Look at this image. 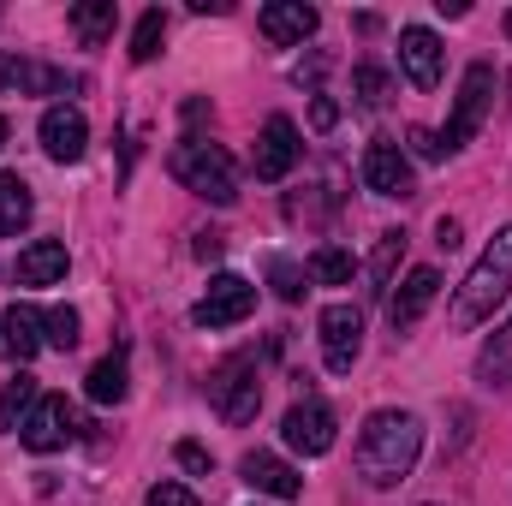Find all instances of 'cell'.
Segmentation results:
<instances>
[{
	"label": "cell",
	"instance_id": "1",
	"mask_svg": "<svg viewBox=\"0 0 512 506\" xmlns=\"http://www.w3.org/2000/svg\"><path fill=\"white\" fill-rule=\"evenodd\" d=\"M423 453V423L411 411H370L358 435V477L370 489H399Z\"/></svg>",
	"mask_w": 512,
	"mask_h": 506
},
{
	"label": "cell",
	"instance_id": "2",
	"mask_svg": "<svg viewBox=\"0 0 512 506\" xmlns=\"http://www.w3.org/2000/svg\"><path fill=\"white\" fill-rule=\"evenodd\" d=\"M507 298H512V227H501V233L489 239V251L471 262V274L453 286L447 328H453V334H471V328L489 322Z\"/></svg>",
	"mask_w": 512,
	"mask_h": 506
},
{
	"label": "cell",
	"instance_id": "3",
	"mask_svg": "<svg viewBox=\"0 0 512 506\" xmlns=\"http://www.w3.org/2000/svg\"><path fill=\"white\" fill-rule=\"evenodd\" d=\"M173 179L185 185V191H197V197H209V203H239V167H233V155L221 149V143H203V137H185L179 149H173Z\"/></svg>",
	"mask_w": 512,
	"mask_h": 506
},
{
	"label": "cell",
	"instance_id": "4",
	"mask_svg": "<svg viewBox=\"0 0 512 506\" xmlns=\"http://www.w3.org/2000/svg\"><path fill=\"white\" fill-rule=\"evenodd\" d=\"M495 66L489 60H477V66H465V84H459V102H453V120H447V131H441V149L453 155V149H465L471 137H477V126L489 120V108H495Z\"/></svg>",
	"mask_w": 512,
	"mask_h": 506
},
{
	"label": "cell",
	"instance_id": "5",
	"mask_svg": "<svg viewBox=\"0 0 512 506\" xmlns=\"http://www.w3.org/2000/svg\"><path fill=\"white\" fill-rule=\"evenodd\" d=\"M209 399H215V411L227 417V423H251L256 405H262V381H256V358H227L215 376H209Z\"/></svg>",
	"mask_w": 512,
	"mask_h": 506
},
{
	"label": "cell",
	"instance_id": "6",
	"mask_svg": "<svg viewBox=\"0 0 512 506\" xmlns=\"http://www.w3.org/2000/svg\"><path fill=\"white\" fill-rule=\"evenodd\" d=\"M251 310H256V286L251 280H245V274H215L191 316H197V328H239Z\"/></svg>",
	"mask_w": 512,
	"mask_h": 506
},
{
	"label": "cell",
	"instance_id": "7",
	"mask_svg": "<svg viewBox=\"0 0 512 506\" xmlns=\"http://www.w3.org/2000/svg\"><path fill=\"white\" fill-rule=\"evenodd\" d=\"M364 352V310L358 304H328L322 310V364L334 376H346Z\"/></svg>",
	"mask_w": 512,
	"mask_h": 506
},
{
	"label": "cell",
	"instance_id": "8",
	"mask_svg": "<svg viewBox=\"0 0 512 506\" xmlns=\"http://www.w3.org/2000/svg\"><path fill=\"white\" fill-rule=\"evenodd\" d=\"M280 435H286V447H292V453L322 459V453L334 447V405H328V399H298V405L286 411Z\"/></svg>",
	"mask_w": 512,
	"mask_h": 506
},
{
	"label": "cell",
	"instance_id": "9",
	"mask_svg": "<svg viewBox=\"0 0 512 506\" xmlns=\"http://www.w3.org/2000/svg\"><path fill=\"white\" fill-rule=\"evenodd\" d=\"M18 441H24L30 453H60L66 441H78V411H72L66 399H36V411L24 417Z\"/></svg>",
	"mask_w": 512,
	"mask_h": 506
},
{
	"label": "cell",
	"instance_id": "10",
	"mask_svg": "<svg viewBox=\"0 0 512 506\" xmlns=\"http://www.w3.org/2000/svg\"><path fill=\"white\" fill-rule=\"evenodd\" d=\"M298 155H304V143H298V126L286 120V114H274L268 126H262V137H256V149H251V167H256V179H286L292 167H298Z\"/></svg>",
	"mask_w": 512,
	"mask_h": 506
},
{
	"label": "cell",
	"instance_id": "11",
	"mask_svg": "<svg viewBox=\"0 0 512 506\" xmlns=\"http://www.w3.org/2000/svg\"><path fill=\"white\" fill-rule=\"evenodd\" d=\"M364 185L376 191V197H417V185H411V161H405V149L393 143V137H376L370 149H364Z\"/></svg>",
	"mask_w": 512,
	"mask_h": 506
},
{
	"label": "cell",
	"instance_id": "12",
	"mask_svg": "<svg viewBox=\"0 0 512 506\" xmlns=\"http://www.w3.org/2000/svg\"><path fill=\"white\" fill-rule=\"evenodd\" d=\"M78 78H66L60 66L48 60H30V54H0V90L12 96H66Z\"/></svg>",
	"mask_w": 512,
	"mask_h": 506
},
{
	"label": "cell",
	"instance_id": "13",
	"mask_svg": "<svg viewBox=\"0 0 512 506\" xmlns=\"http://www.w3.org/2000/svg\"><path fill=\"white\" fill-rule=\"evenodd\" d=\"M256 24H262V36H268L274 48H292V42L316 36L322 12H316V6H304V0H268V6L256 12Z\"/></svg>",
	"mask_w": 512,
	"mask_h": 506
},
{
	"label": "cell",
	"instance_id": "14",
	"mask_svg": "<svg viewBox=\"0 0 512 506\" xmlns=\"http://www.w3.org/2000/svg\"><path fill=\"white\" fill-rule=\"evenodd\" d=\"M399 66L417 90H435L441 84V36L423 30V24H405L399 30Z\"/></svg>",
	"mask_w": 512,
	"mask_h": 506
},
{
	"label": "cell",
	"instance_id": "15",
	"mask_svg": "<svg viewBox=\"0 0 512 506\" xmlns=\"http://www.w3.org/2000/svg\"><path fill=\"white\" fill-rule=\"evenodd\" d=\"M42 149H48V161H84V149H90V126H84V114L78 108H48L42 114Z\"/></svg>",
	"mask_w": 512,
	"mask_h": 506
},
{
	"label": "cell",
	"instance_id": "16",
	"mask_svg": "<svg viewBox=\"0 0 512 506\" xmlns=\"http://www.w3.org/2000/svg\"><path fill=\"white\" fill-rule=\"evenodd\" d=\"M435 298H441V274H435V268H411V274L399 280V292L387 298V322H393V334H399V328H417V316H423Z\"/></svg>",
	"mask_w": 512,
	"mask_h": 506
},
{
	"label": "cell",
	"instance_id": "17",
	"mask_svg": "<svg viewBox=\"0 0 512 506\" xmlns=\"http://www.w3.org/2000/svg\"><path fill=\"white\" fill-rule=\"evenodd\" d=\"M42 346H48V340H42V316H36L30 304L0 310V358H6V364H30Z\"/></svg>",
	"mask_w": 512,
	"mask_h": 506
},
{
	"label": "cell",
	"instance_id": "18",
	"mask_svg": "<svg viewBox=\"0 0 512 506\" xmlns=\"http://www.w3.org/2000/svg\"><path fill=\"white\" fill-rule=\"evenodd\" d=\"M239 477L251 483L256 495H274V501H298V495H304V477H298L286 459H274V453H245Z\"/></svg>",
	"mask_w": 512,
	"mask_h": 506
},
{
	"label": "cell",
	"instance_id": "19",
	"mask_svg": "<svg viewBox=\"0 0 512 506\" xmlns=\"http://www.w3.org/2000/svg\"><path fill=\"white\" fill-rule=\"evenodd\" d=\"M66 274V245L60 239H36L30 251H18V286H54Z\"/></svg>",
	"mask_w": 512,
	"mask_h": 506
},
{
	"label": "cell",
	"instance_id": "20",
	"mask_svg": "<svg viewBox=\"0 0 512 506\" xmlns=\"http://www.w3.org/2000/svg\"><path fill=\"white\" fill-rule=\"evenodd\" d=\"M30 215H36V197H30V185H24L18 173H0V239L24 233V227H30Z\"/></svg>",
	"mask_w": 512,
	"mask_h": 506
},
{
	"label": "cell",
	"instance_id": "21",
	"mask_svg": "<svg viewBox=\"0 0 512 506\" xmlns=\"http://www.w3.org/2000/svg\"><path fill=\"white\" fill-rule=\"evenodd\" d=\"M66 18H72V30H78V42H84V48H102V42L114 36L120 6H114V0H84V6H72Z\"/></svg>",
	"mask_w": 512,
	"mask_h": 506
},
{
	"label": "cell",
	"instance_id": "22",
	"mask_svg": "<svg viewBox=\"0 0 512 506\" xmlns=\"http://www.w3.org/2000/svg\"><path fill=\"white\" fill-rule=\"evenodd\" d=\"M477 381H483V387H507L512 381V316L495 328V340L477 352Z\"/></svg>",
	"mask_w": 512,
	"mask_h": 506
},
{
	"label": "cell",
	"instance_id": "23",
	"mask_svg": "<svg viewBox=\"0 0 512 506\" xmlns=\"http://www.w3.org/2000/svg\"><path fill=\"white\" fill-rule=\"evenodd\" d=\"M36 376H12L0 387V429H24V417L36 411Z\"/></svg>",
	"mask_w": 512,
	"mask_h": 506
},
{
	"label": "cell",
	"instance_id": "24",
	"mask_svg": "<svg viewBox=\"0 0 512 506\" xmlns=\"http://www.w3.org/2000/svg\"><path fill=\"white\" fill-rule=\"evenodd\" d=\"M399 256H405V233H382V239H376V256H370V298H387Z\"/></svg>",
	"mask_w": 512,
	"mask_h": 506
},
{
	"label": "cell",
	"instance_id": "25",
	"mask_svg": "<svg viewBox=\"0 0 512 506\" xmlns=\"http://www.w3.org/2000/svg\"><path fill=\"white\" fill-rule=\"evenodd\" d=\"M84 387H90V399H96V405H120V399H126V358H120V352H114V358H102V364L90 370Z\"/></svg>",
	"mask_w": 512,
	"mask_h": 506
},
{
	"label": "cell",
	"instance_id": "26",
	"mask_svg": "<svg viewBox=\"0 0 512 506\" xmlns=\"http://www.w3.org/2000/svg\"><path fill=\"white\" fill-rule=\"evenodd\" d=\"M161 36H167V12L161 6H149L143 18H137V30H131V60L143 66V60H155L161 54Z\"/></svg>",
	"mask_w": 512,
	"mask_h": 506
},
{
	"label": "cell",
	"instance_id": "27",
	"mask_svg": "<svg viewBox=\"0 0 512 506\" xmlns=\"http://www.w3.org/2000/svg\"><path fill=\"white\" fill-rule=\"evenodd\" d=\"M387 90H393V84H387V72H382V66H370V60H364V66L352 72V96H358V108H364V114L387 108Z\"/></svg>",
	"mask_w": 512,
	"mask_h": 506
},
{
	"label": "cell",
	"instance_id": "28",
	"mask_svg": "<svg viewBox=\"0 0 512 506\" xmlns=\"http://www.w3.org/2000/svg\"><path fill=\"white\" fill-rule=\"evenodd\" d=\"M310 280H322V286H346V280H352V256L340 251V245H322V251L310 256Z\"/></svg>",
	"mask_w": 512,
	"mask_h": 506
},
{
	"label": "cell",
	"instance_id": "29",
	"mask_svg": "<svg viewBox=\"0 0 512 506\" xmlns=\"http://www.w3.org/2000/svg\"><path fill=\"white\" fill-rule=\"evenodd\" d=\"M42 340L60 346V352H72V346H78V310H72V304H54V310L42 316Z\"/></svg>",
	"mask_w": 512,
	"mask_h": 506
},
{
	"label": "cell",
	"instance_id": "30",
	"mask_svg": "<svg viewBox=\"0 0 512 506\" xmlns=\"http://www.w3.org/2000/svg\"><path fill=\"white\" fill-rule=\"evenodd\" d=\"M268 280H274V292H280L286 304H298V298L310 292V286H304V268H292L286 256H274V262H268Z\"/></svg>",
	"mask_w": 512,
	"mask_h": 506
},
{
	"label": "cell",
	"instance_id": "31",
	"mask_svg": "<svg viewBox=\"0 0 512 506\" xmlns=\"http://www.w3.org/2000/svg\"><path fill=\"white\" fill-rule=\"evenodd\" d=\"M143 506H203V501H197V495H191L185 483H155V489H149V501H143Z\"/></svg>",
	"mask_w": 512,
	"mask_h": 506
},
{
	"label": "cell",
	"instance_id": "32",
	"mask_svg": "<svg viewBox=\"0 0 512 506\" xmlns=\"http://www.w3.org/2000/svg\"><path fill=\"white\" fill-rule=\"evenodd\" d=\"M173 459H179L185 471H197V477H209V471H215V459H209V447H197V441H179V447H173Z\"/></svg>",
	"mask_w": 512,
	"mask_h": 506
},
{
	"label": "cell",
	"instance_id": "33",
	"mask_svg": "<svg viewBox=\"0 0 512 506\" xmlns=\"http://www.w3.org/2000/svg\"><path fill=\"white\" fill-rule=\"evenodd\" d=\"M405 143H411V155H423V161H441V155H447V149H441V137H435V131H423V126L405 131Z\"/></svg>",
	"mask_w": 512,
	"mask_h": 506
},
{
	"label": "cell",
	"instance_id": "34",
	"mask_svg": "<svg viewBox=\"0 0 512 506\" xmlns=\"http://www.w3.org/2000/svg\"><path fill=\"white\" fill-rule=\"evenodd\" d=\"M334 120H340V108H334L328 96H316V102H310V126H316V131H334Z\"/></svg>",
	"mask_w": 512,
	"mask_h": 506
},
{
	"label": "cell",
	"instance_id": "35",
	"mask_svg": "<svg viewBox=\"0 0 512 506\" xmlns=\"http://www.w3.org/2000/svg\"><path fill=\"white\" fill-rule=\"evenodd\" d=\"M435 245H441V251H459V221H447V215H441V227H435Z\"/></svg>",
	"mask_w": 512,
	"mask_h": 506
},
{
	"label": "cell",
	"instance_id": "36",
	"mask_svg": "<svg viewBox=\"0 0 512 506\" xmlns=\"http://www.w3.org/2000/svg\"><path fill=\"white\" fill-rule=\"evenodd\" d=\"M203 114H209V102H203V96H191V102H185V126H203Z\"/></svg>",
	"mask_w": 512,
	"mask_h": 506
},
{
	"label": "cell",
	"instance_id": "37",
	"mask_svg": "<svg viewBox=\"0 0 512 506\" xmlns=\"http://www.w3.org/2000/svg\"><path fill=\"white\" fill-rule=\"evenodd\" d=\"M197 256H203V262H215V256H221V239H215V233H203V239H197Z\"/></svg>",
	"mask_w": 512,
	"mask_h": 506
},
{
	"label": "cell",
	"instance_id": "38",
	"mask_svg": "<svg viewBox=\"0 0 512 506\" xmlns=\"http://www.w3.org/2000/svg\"><path fill=\"white\" fill-rule=\"evenodd\" d=\"M0 149H6V120H0Z\"/></svg>",
	"mask_w": 512,
	"mask_h": 506
},
{
	"label": "cell",
	"instance_id": "39",
	"mask_svg": "<svg viewBox=\"0 0 512 506\" xmlns=\"http://www.w3.org/2000/svg\"><path fill=\"white\" fill-rule=\"evenodd\" d=\"M507 36H512V12H507Z\"/></svg>",
	"mask_w": 512,
	"mask_h": 506
}]
</instances>
